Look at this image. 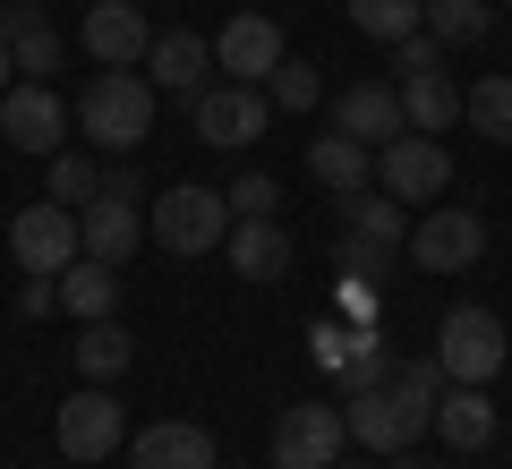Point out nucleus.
Returning <instances> with one entry per match:
<instances>
[{
  "label": "nucleus",
  "instance_id": "4",
  "mask_svg": "<svg viewBox=\"0 0 512 469\" xmlns=\"http://www.w3.org/2000/svg\"><path fill=\"white\" fill-rule=\"evenodd\" d=\"M427 359L444 367V384H495L504 359H512L504 316H495V307H453V316L436 325V350H427Z\"/></svg>",
  "mask_w": 512,
  "mask_h": 469
},
{
  "label": "nucleus",
  "instance_id": "30",
  "mask_svg": "<svg viewBox=\"0 0 512 469\" xmlns=\"http://www.w3.org/2000/svg\"><path fill=\"white\" fill-rule=\"evenodd\" d=\"M384 376H393V342H384V333H367V342L342 359V376H333V384H342V401H350V393H376Z\"/></svg>",
  "mask_w": 512,
  "mask_h": 469
},
{
  "label": "nucleus",
  "instance_id": "23",
  "mask_svg": "<svg viewBox=\"0 0 512 469\" xmlns=\"http://www.w3.org/2000/svg\"><path fill=\"white\" fill-rule=\"evenodd\" d=\"M128 359H137L128 325H111V316L77 325V376H86V384H120V376H128Z\"/></svg>",
  "mask_w": 512,
  "mask_h": 469
},
{
  "label": "nucleus",
  "instance_id": "35",
  "mask_svg": "<svg viewBox=\"0 0 512 469\" xmlns=\"http://www.w3.org/2000/svg\"><path fill=\"white\" fill-rule=\"evenodd\" d=\"M393 69H402V77H427V69H444V43L419 26V35H402V43H393Z\"/></svg>",
  "mask_w": 512,
  "mask_h": 469
},
{
  "label": "nucleus",
  "instance_id": "17",
  "mask_svg": "<svg viewBox=\"0 0 512 469\" xmlns=\"http://www.w3.org/2000/svg\"><path fill=\"white\" fill-rule=\"evenodd\" d=\"M146 77H154V94H188V103H197V94L214 86V43L188 35V26H171V35H154Z\"/></svg>",
  "mask_w": 512,
  "mask_h": 469
},
{
  "label": "nucleus",
  "instance_id": "40",
  "mask_svg": "<svg viewBox=\"0 0 512 469\" xmlns=\"http://www.w3.org/2000/svg\"><path fill=\"white\" fill-rule=\"evenodd\" d=\"M410 469H453V461H410Z\"/></svg>",
  "mask_w": 512,
  "mask_h": 469
},
{
  "label": "nucleus",
  "instance_id": "22",
  "mask_svg": "<svg viewBox=\"0 0 512 469\" xmlns=\"http://www.w3.org/2000/svg\"><path fill=\"white\" fill-rule=\"evenodd\" d=\"M342 231L350 239H376V248H410V214H402V197H384V188L342 197Z\"/></svg>",
  "mask_w": 512,
  "mask_h": 469
},
{
  "label": "nucleus",
  "instance_id": "32",
  "mask_svg": "<svg viewBox=\"0 0 512 469\" xmlns=\"http://www.w3.org/2000/svg\"><path fill=\"white\" fill-rule=\"evenodd\" d=\"M333 273H342V282H384V273H393V248H376V239H333Z\"/></svg>",
  "mask_w": 512,
  "mask_h": 469
},
{
  "label": "nucleus",
  "instance_id": "20",
  "mask_svg": "<svg viewBox=\"0 0 512 469\" xmlns=\"http://www.w3.org/2000/svg\"><path fill=\"white\" fill-rule=\"evenodd\" d=\"M308 180L333 188V197H359V188H376V145L342 137V128H325V137L308 145Z\"/></svg>",
  "mask_w": 512,
  "mask_h": 469
},
{
  "label": "nucleus",
  "instance_id": "1",
  "mask_svg": "<svg viewBox=\"0 0 512 469\" xmlns=\"http://www.w3.org/2000/svg\"><path fill=\"white\" fill-rule=\"evenodd\" d=\"M436 393H444V367H436V359H402L376 393H350V401H342L350 444H367V452H410L427 427H436Z\"/></svg>",
  "mask_w": 512,
  "mask_h": 469
},
{
  "label": "nucleus",
  "instance_id": "26",
  "mask_svg": "<svg viewBox=\"0 0 512 469\" xmlns=\"http://www.w3.org/2000/svg\"><path fill=\"white\" fill-rule=\"evenodd\" d=\"M43 197L69 205V214H77V205H94V197H103V163L77 154V145H60V154H52V188H43Z\"/></svg>",
  "mask_w": 512,
  "mask_h": 469
},
{
  "label": "nucleus",
  "instance_id": "39",
  "mask_svg": "<svg viewBox=\"0 0 512 469\" xmlns=\"http://www.w3.org/2000/svg\"><path fill=\"white\" fill-rule=\"evenodd\" d=\"M18 86V52H9V43H0V94Z\"/></svg>",
  "mask_w": 512,
  "mask_h": 469
},
{
  "label": "nucleus",
  "instance_id": "38",
  "mask_svg": "<svg viewBox=\"0 0 512 469\" xmlns=\"http://www.w3.org/2000/svg\"><path fill=\"white\" fill-rule=\"evenodd\" d=\"M26 26H43V0H0V43L26 35Z\"/></svg>",
  "mask_w": 512,
  "mask_h": 469
},
{
  "label": "nucleus",
  "instance_id": "9",
  "mask_svg": "<svg viewBox=\"0 0 512 469\" xmlns=\"http://www.w3.org/2000/svg\"><path fill=\"white\" fill-rule=\"evenodd\" d=\"M376 188L402 197V205H436L453 188V154L436 137H419V128H402L393 145H376Z\"/></svg>",
  "mask_w": 512,
  "mask_h": 469
},
{
  "label": "nucleus",
  "instance_id": "36",
  "mask_svg": "<svg viewBox=\"0 0 512 469\" xmlns=\"http://www.w3.org/2000/svg\"><path fill=\"white\" fill-rule=\"evenodd\" d=\"M60 307V273H26L18 282V316H52Z\"/></svg>",
  "mask_w": 512,
  "mask_h": 469
},
{
  "label": "nucleus",
  "instance_id": "10",
  "mask_svg": "<svg viewBox=\"0 0 512 469\" xmlns=\"http://www.w3.org/2000/svg\"><path fill=\"white\" fill-rule=\"evenodd\" d=\"M9 256H18V273H69L77 256H86V239H77V214L52 197L18 205V222H9Z\"/></svg>",
  "mask_w": 512,
  "mask_h": 469
},
{
  "label": "nucleus",
  "instance_id": "27",
  "mask_svg": "<svg viewBox=\"0 0 512 469\" xmlns=\"http://www.w3.org/2000/svg\"><path fill=\"white\" fill-rule=\"evenodd\" d=\"M461 111H470V128H478V137L512 145V69H504V77H478V86L461 94Z\"/></svg>",
  "mask_w": 512,
  "mask_h": 469
},
{
  "label": "nucleus",
  "instance_id": "11",
  "mask_svg": "<svg viewBox=\"0 0 512 469\" xmlns=\"http://www.w3.org/2000/svg\"><path fill=\"white\" fill-rule=\"evenodd\" d=\"M282 60H291V35H282V18H256V9H239V18L214 35V69L231 77V86H265Z\"/></svg>",
  "mask_w": 512,
  "mask_h": 469
},
{
  "label": "nucleus",
  "instance_id": "43",
  "mask_svg": "<svg viewBox=\"0 0 512 469\" xmlns=\"http://www.w3.org/2000/svg\"><path fill=\"white\" fill-rule=\"evenodd\" d=\"M43 9H52V0H43Z\"/></svg>",
  "mask_w": 512,
  "mask_h": 469
},
{
  "label": "nucleus",
  "instance_id": "37",
  "mask_svg": "<svg viewBox=\"0 0 512 469\" xmlns=\"http://www.w3.org/2000/svg\"><path fill=\"white\" fill-rule=\"evenodd\" d=\"M333 299H342V316H350V325H376V282H342Z\"/></svg>",
  "mask_w": 512,
  "mask_h": 469
},
{
  "label": "nucleus",
  "instance_id": "15",
  "mask_svg": "<svg viewBox=\"0 0 512 469\" xmlns=\"http://www.w3.org/2000/svg\"><path fill=\"white\" fill-rule=\"evenodd\" d=\"M333 128L342 137H359V145H393L402 137V86H384V77H359V86H342L333 94Z\"/></svg>",
  "mask_w": 512,
  "mask_h": 469
},
{
  "label": "nucleus",
  "instance_id": "29",
  "mask_svg": "<svg viewBox=\"0 0 512 469\" xmlns=\"http://www.w3.org/2000/svg\"><path fill=\"white\" fill-rule=\"evenodd\" d=\"M316 94H325L316 60H282V69L265 77V103H274V111H316Z\"/></svg>",
  "mask_w": 512,
  "mask_h": 469
},
{
  "label": "nucleus",
  "instance_id": "42",
  "mask_svg": "<svg viewBox=\"0 0 512 469\" xmlns=\"http://www.w3.org/2000/svg\"><path fill=\"white\" fill-rule=\"evenodd\" d=\"M0 154H9V145H0Z\"/></svg>",
  "mask_w": 512,
  "mask_h": 469
},
{
  "label": "nucleus",
  "instance_id": "16",
  "mask_svg": "<svg viewBox=\"0 0 512 469\" xmlns=\"http://www.w3.org/2000/svg\"><path fill=\"white\" fill-rule=\"evenodd\" d=\"M128 469H222V452H214V435L197 418H154L128 444Z\"/></svg>",
  "mask_w": 512,
  "mask_h": 469
},
{
  "label": "nucleus",
  "instance_id": "25",
  "mask_svg": "<svg viewBox=\"0 0 512 469\" xmlns=\"http://www.w3.org/2000/svg\"><path fill=\"white\" fill-rule=\"evenodd\" d=\"M419 26L444 43V52H453V43H487L495 35V0H427Z\"/></svg>",
  "mask_w": 512,
  "mask_h": 469
},
{
  "label": "nucleus",
  "instance_id": "6",
  "mask_svg": "<svg viewBox=\"0 0 512 469\" xmlns=\"http://www.w3.org/2000/svg\"><path fill=\"white\" fill-rule=\"evenodd\" d=\"M188 120H197V145L239 154V145H256L265 128H274V103H265V86H231V77H214V86L188 103Z\"/></svg>",
  "mask_w": 512,
  "mask_h": 469
},
{
  "label": "nucleus",
  "instance_id": "19",
  "mask_svg": "<svg viewBox=\"0 0 512 469\" xmlns=\"http://www.w3.org/2000/svg\"><path fill=\"white\" fill-rule=\"evenodd\" d=\"M495 427H504V418H495L487 384H444V393H436V435L461 452V461H470V452H487Z\"/></svg>",
  "mask_w": 512,
  "mask_h": 469
},
{
  "label": "nucleus",
  "instance_id": "24",
  "mask_svg": "<svg viewBox=\"0 0 512 469\" xmlns=\"http://www.w3.org/2000/svg\"><path fill=\"white\" fill-rule=\"evenodd\" d=\"M402 120L419 128V137H444V128L461 120V86L444 69H427V77H402Z\"/></svg>",
  "mask_w": 512,
  "mask_h": 469
},
{
  "label": "nucleus",
  "instance_id": "28",
  "mask_svg": "<svg viewBox=\"0 0 512 469\" xmlns=\"http://www.w3.org/2000/svg\"><path fill=\"white\" fill-rule=\"evenodd\" d=\"M419 18H427V0H350V26H359V35H376V43L419 35Z\"/></svg>",
  "mask_w": 512,
  "mask_h": 469
},
{
  "label": "nucleus",
  "instance_id": "13",
  "mask_svg": "<svg viewBox=\"0 0 512 469\" xmlns=\"http://www.w3.org/2000/svg\"><path fill=\"white\" fill-rule=\"evenodd\" d=\"M77 239H86L94 265H120L137 256V239H146V197H120V188H103L94 205H77Z\"/></svg>",
  "mask_w": 512,
  "mask_h": 469
},
{
  "label": "nucleus",
  "instance_id": "8",
  "mask_svg": "<svg viewBox=\"0 0 512 469\" xmlns=\"http://www.w3.org/2000/svg\"><path fill=\"white\" fill-rule=\"evenodd\" d=\"M410 256H419V273H470L487 256V214L478 205H427L410 222Z\"/></svg>",
  "mask_w": 512,
  "mask_h": 469
},
{
  "label": "nucleus",
  "instance_id": "12",
  "mask_svg": "<svg viewBox=\"0 0 512 469\" xmlns=\"http://www.w3.org/2000/svg\"><path fill=\"white\" fill-rule=\"evenodd\" d=\"M350 444V418L325 410V401H299V410L274 418V469H333Z\"/></svg>",
  "mask_w": 512,
  "mask_h": 469
},
{
  "label": "nucleus",
  "instance_id": "18",
  "mask_svg": "<svg viewBox=\"0 0 512 469\" xmlns=\"http://www.w3.org/2000/svg\"><path fill=\"white\" fill-rule=\"evenodd\" d=\"M222 256H231V273H239V282H282L299 248H291V231H282L274 214H248V222H231Z\"/></svg>",
  "mask_w": 512,
  "mask_h": 469
},
{
  "label": "nucleus",
  "instance_id": "41",
  "mask_svg": "<svg viewBox=\"0 0 512 469\" xmlns=\"http://www.w3.org/2000/svg\"><path fill=\"white\" fill-rule=\"evenodd\" d=\"M333 469H342V461H333ZM350 469H367V461H350Z\"/></svg>",
  "mask_w": 512,
  "mask_h": 469
},
{
  "label": "nucleus",
  "instance_id": "34",
  "mask_svg": "<svg viewBox=\"0 0 512 469\" xmlns=\"http://www.w3.org/2000/svg\"><path fill=\"white\" fill-rule=\"evenodd\" d=\"M222 197H231V214H239V222H248V214H274V205H282V188H274V180H265V171H239V180H231V188H222Z\"/></svg>",
  "mask_w": 512,
  "mask_h": 469
},
{
  "label": "nucleus",
  "instance_id": "31",
  "mask_svg": "<svg viewBox=\"0 0 512 469\" xmlns=\"http://www.w3.org/2000/svg\"><path fill=\"white\" fill-rule=\"evenodd\" d=\"M367 333H376V325H350V316H316V325H308V350H316V367H325V376H342V359L367 342Z\"/></svg>",
  "mask_w": 512,
  "mask_h": 469
},
{
  "label": "nucleus",
  "instance_id": "21",
  "mask_svg": "<svg viewBox=\"0 0 512 469\" xmlns=\"http://www.w3.org/2000/svg\"><path fill=\"white\" fill-rule=\"evenodd\" d=\"M111 307H120V265H94V256H77V265L60 273V316L94 325V316H111Z\"/></svg>",
  "mask_w": 512,
  "mask_h": 469
},
{
  "label": "nucleus",
  "instance_id": "2",
  "mask_svg": "<svg viewBox=\"0 0 512 469\" xmlns=\"http://www.w3.org/2000/svg\"><path fill=\"white\" fill-rule=\"evenodd\" d=\"M77 137L94 154H137L154 137V77L146 69H94L77 94Z\"/></svg>",
  "mask_w": 512,
  "mask_h": 469
},
{
  "label": "nucleus",
  "instance_id": "5",
  "mask_svg": "<svg viewBox=\"0 0 512 469\" xmlns=\"http://www.w3.org/2000/svg\"><path fill=\"white\" fill-rule=\"evenodd\" d=\"M120 435H128V410H120L111 384H77V393L52 410V444H60V461H77V469H86V461H111Z\"/></svg>",
  "mask_w": 512,
  "mask_h": 469
},
{
  "label": "nucleus",
  "instance_id": "33",
  "mask_svg": "<svg viewBox=\"0 0 512 469\" xmlns=\"http://www.w3.org/2000/svg\"><path fill=\"white\" fill-rule=\"evenodd\" d=\"M9 52H18V77H43V86H52V69H60V35H52V18L26 26V35H9Z\"/></svg>",
  "mask_w": 512,
  "mask_h": 469
},
{
  "label": "nucleus",
  "instance_id": "7",
  "mask_svg": "<svg viewBox=\"0 0 512 469\" xmlns=\"http://www.w3.org/2000/svg\"><path fill=\"white\" fill-rule=\"evenodd\" d=\"M69 120L77 111L60 103L43 77H18V86L0 94V145H9V154H43V163H52L60 145H69Z\"/></svg>",
  "mask_w": 512,
  "mask_h": 469
},
{
  "label": "nucleus",
  "instance_id": "14",
  "mask_svg": "<svg viewBox=\"0 0 512 469\" xmlns=\"http://www.w3.org/2000/svg\"><path fill=\"white\" fill-rule=\"evenodd\" d=\"M86 52H94V69H146V52H154L146 9L137 0H94L86 9Z\"/></svg>",
  "mask_w": 512,
  "mask_h": 469
},
{
  "label": "nucleus",
  "instance_id": "3",
  "mask_svg": "<svg viewBox=\"0 0 512 469\" xmlns=\"http://www.w3.org/2000/svg\"><path fill=\"white\" fill-rule=\"evenodd\" d=\"M231 197L222 188H197V180H180V188H163V197L146 205V239L154 248H171V256H205V248H222L231 239Z\"/></svg>",
  "mask_w": 512,
  "mask_h": 469
}]
</instances>
